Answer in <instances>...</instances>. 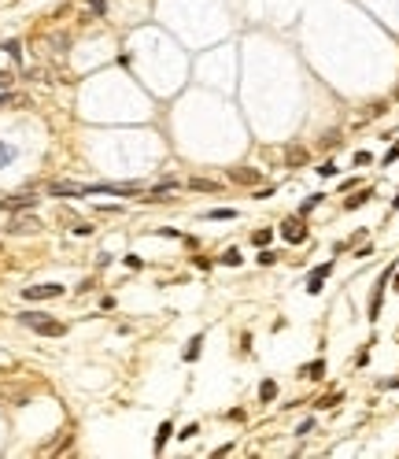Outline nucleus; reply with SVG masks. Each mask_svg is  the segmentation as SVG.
I'll return each mask as SVG.
<instances>
[{"mask_svg":"<svg viewBox=\"0 0 399 459\" xmlns=\"http://www.w3.org/2000/svg\"><path fill=\"white\" fill-rule=\"evenodd\" d=\"M19 322L30 326V330H34V334H41V337H63V334H67V322L49 319V315H41V311H22Z\"/></svg>","mask_w":399,"mask_h":459,"instance_id":"nucleus-1","label":"nucleus"},{"mask_svg":"<svg viewBox=\"0 0 399 459\" xmlns=\"http://www.w3.org/2000/svg\"><path fill=\"white\" fill-rule=\"evenodd\" d=\"M333 274V263H322V267H314V271L307 274V286H303V289H307L311 296H318V293H322L325 289V278Z\"/></svg>","mask_w":399,"mask_h":459,"instance_id":"nucleus-2","label":"nucleus"},{"mask_svg":"<svg viewBox=\"0 0 399 459\" xmlns=\"http://www.w3.org/2000/svg\"><path fill=\"white\" fill-rule=\"evenodd\" d=\"M41 230V218H34V215H15L11 218V226H8V233H15V237H30V233H37Z\"/></svg>","mask_w":399,"mask_h":459,"instance_id":"nucleus-3","label":"nucleus"},{"mask_svg":"<svg viewBox=\"0 0 399 459\" xmlns=\"http://www.w3.org/2000/svg\"><path fill=\"white\" fill-rule=\"evenodd\" d=\"M63 293H67V289H63V286H52V281H49V286H26V289H22L26 300H56V296H63Z\"/></svg>","mask_w":399,"mask_h":459,"instance_id":"nucleus-4","label":"nucleus"},{"mask_svg":"<svg viewBox=\"0 0 399 459\" xmlns=\"http://www.w3.org/2000/svg\"><path fill=\"white\" fill-rule=\"evenodd\" d=\"M281 237L289 245H303V241H307V226H303V218H289V223L281 226Z\"/></svg>","mask_w":399,"mask_h":459,"instance_id":"nucleus-5","label":"nucleus"},{"mask_svg":"<svg viewBox=\"0 0 399 459\" xmlns=\"http://www.w3.org/2000/svg\"><path fill=\"white\" fill-rule=\"evenodd\" d=\"M34 204H37V196H0V211H26Z\"/></svg>","mask_w":399,"mask_h":459,"instance_id":"nucleus-6","label":"nucleus"},{"mask_svg":"<svg viewBox=\"0 0 399 459\" xmlns=\"http://www.w3.org/2000/svg\"><path fill=\"white\" fill-rule=\"evenodd\" d=\"M85 185H74V182H52L49 185V196H82Z\"/></svg>","mask_w":399,"mask_h":459,"instance_id":"nucleus-7","label":"nucleus"},{"mask_svg":"<svg viewBox=\"0 0 399 459\" xmlns=\"http://www.w3.org/2000/svg\"><path fill=\"white\" fill-rule=\"evenodd\" d=\"M229 178H233V182H241V185H255V182H259V170L237 167V170H229Z\"/></svg>","mask_w":399,"mask_h":459,"instance_id":"nucleus-8","label":"nucleus"},{"mask_svg":"<svg viewBox=\"0 0 399 459\" xmlns=\"http://www.w3.org/2000/svg\"><path fill=\"white\" fill-rule=\"evenodd\" d=\"M200 352H203V334H196L193 341H189L181 356H185V363H193V359H200Z\"/></svg>","mask_w":399,"mask_h":459,"instance_id":"nucleus-9","label":"nucleus"},{"mask_svg":"<svg viewBox=\"0 0 399 459\" xmlns=\"http://www.w3.org/2000/svg\"><path fill=\"white\" fill-rule=\"evenodd\" d=\"M259 400L263 404H274L277 400V382H274V378H266V382L259 385Z\"/></svg>","mask_w":399,"mask_h":459,"instance_id":"nucleus-10","label":"nucleus"},{"mask_svg":"<svg viewBox=\"0 0 399 459\" xmlns=\"http://www.w3.org/2000/svg\"><path fill=\"white\" fill-rule=\"evenodd\" d=\"M189 189H193V193H218V182H207V178H189Z\"/></svg>","mask_w":399,"mask_h":459,"instance_id":"nucleus-11","label":"nucleus"},{"mask_svg":"<svg viewBox=\"0 0 399 459\" xmlns=\"http://www.w3.org/2000/svg\"><path fill=\"white\" fill-rule=\"evenodd\" d=\"M370 196H373V189H359L355 196H347V200H344V208H347V211H355V208H362V204L370 200Z\"/></svg>","mask_w":399,"mask_h":459,"instance_id":"nucleus-12","label":"nucleus"},{"mask_svg":"<svg viewBox=\"0 0 399 459\" xmlns=\"http://www.w3.org/2000/svg\"><path fill=\"white\" fill-rule=\"evenodd\" d=\"M299 378H325V359H314L299 370Z\"/></svg>","mask_w":399,"mask_h":459,"instance_id":"nucleus-13","label":"nucleus"},{"mask_svg":"<svg viewBox=\"0 0 399 459\" xmlns=\"http://www.w3.org/2000/svg\"><path fill=\"white\" fill-rule=\"evenodd\" d=\"M285 163H289V167H299V163H307V152H303V148H285Z\"/></svg>","mask_w":399,"mask_h":459,"instance_id":"nucleus-14","label":"nucleus"},{"mask_svg":"<svg viewBox=\"0 0 399 459\" xmlns=\"http://www.w3.org/2000/svg\"><path fill=\"white\" fill-rule=\"evenodd\" d=\"M170 433H174V426H170V422H163V426L155 430V452H163V445L170 441Z\"/></svg>","mask_w":399,"mask_h":459,"instance_id":"nucleus-15","label":"nucleus"},{"mask_svg":"<svg viewBox=\"0 0 399 459\" xmlns=\"http://www.w3.org/2000/svg\"><path fill=\"white\" fill-rule=\"evenodd\" d=\"M222 263H226V267H241V263H244V256H241L237 248H226V252H222Z\"/></svg>","mask_w":399,"mask_h":459,"instance_id":"nucleus-16","label":"nucleus"},{"mask_svg":"<svg viewBox=\"0 0 399 459\" xmlns=\"http://www.w3.org/2000/svg\"><path fill=\"white\" fill-rule=\"evenodd\" d=\"M322 200H325L322 193H314V196H307V200H303V208H299V215H307V211H314V208H318V204H322Z\"/></svg>","mask_w":399,"mask_h":459,"instance_id":"nucleus-17","label":"nucleus"},{"mask_svg":"<svg viewBox=\"0 0 399 459\" xmlns=\"http://www.w3.org/2000/svg\"><path fill=\"white\" fill-rule=\"evenodd\" d=\"M270 237H274V230H255V233H251V241L259 245V248H266V245H270Z\"/></svg>","mask_w":399,"mask_h":459,"instance_id":"nucleus-18","label":"nucleus"},{"mask_svg":"<svg viewBox=\"0 0 399 459\" xmlns=\"http://www.w3.org/2000/svg\"><path fill=\"white\" fill-rule=\"evenodd\" d=\"M4 52H8L11 59H22V45H19V41H4Z\"/></svg>","mask_w":399,"mask_h":459,"instance_id":"nucleus-19","label":"nucleus"},{"mask_svg":"<svg viewBox=\"0 0 399 459\" xmlns=\"http://www.w3.org/2000/svg\"><path fill=\"white\" fill-rule=\"evenodd\" d=\"M207 218H237L233 208H215V211H207Z\"/></svg>","mask_w":399,"mask_h":459,"instance_id":"nucleus-20","label":"nucleus"},{"mask_svg":"<svg viewBox=\"0 0 399 459\" xmlns=\"http://www.w3.org/2000/svg\"><path fill=\"white\" fill-rule=\"evenodd\" d=\"M259 263H263V267H274V263H277V252L263 248V252H259Z\"/></svg>","mask_w":399,"mask_h":459,"instance_id":"nucleus-21","label":"nucleus"},{"mask_svg":"<svg viewBox=\"0 0 399 459\" xmlns=\"http://www.w3.org/2000/svg\"><path fill=\"white\" fill-rule=\"evenodd\" d=\"M85 8H89L92 15H104V11H107V4H104V0H85Z\"/></svg>","mask_w":399,"mask_h":459,"instance_id":"nucleus-22","label":"nucleus"},{"mask_svg":"<svg viewBox=\"0 0 399 459\" xmlns=\"http://www.w3.org/2000/svg\"><path fill=\"white\" fill-rule=\"evenodd\" d=\"M196 433H200V426H196V422H193V426H185V430H181V433H178V437H181V441H193V437H196Z\"/></svg>","mask_w":399,"mask_h":459,"instance_id":"nucleus-23","label":"nucleus"},{"mask_svg":"<svg viewBox=\"0 0 399 459\" xmlns=\"http://www.w3.org/2000/svg\"><path fill=\"white\" fill-rule=\"evenodd\" d=\"M395 160H399V141H395V145L385 152V167H388V163H395Z\"/></svg>","mask_w":399,"mask_h":459,"instance_id":"nucleus-24","label":"nucleus"},{"mask_svg":"<svg viewBox=\"0 0 399 459\" xmlns=\"http://www.w3.org/2000/svg\"><path fill=\"white\" fill-rule=\"evenodd\" d=\"M11 156H15V148H11V145H0V167H4Z\"/></svg>","mask_w":399,"mask_h":459,"instance_id":"nucleus-25","label":"nucleus"},{"mask_svg":"<svg viewBox=\"0 0 399 459\" xmlns=\"http://www.w3.org/2000/svg\"><path fill=\"white\" fill-rule=\"evenodd\" d=\"M318 174H322V178H333V174H337V163H322V167H318Z\"/></svg>","mask_w":399,"mask_h":459,"instance_id":"nucleus-26","label":"nucleus"},{"mask_svg":"<svg viewBox=\"0 0 399 459\" xmlns=\"http://www.w3.org/2000/svg\"><path fill=\"white\" fill-rule=\"evenodd\" d=\"M337 400H340V397H322V400H314V407H322V411H325V407H333Z\"/></svg>","mask_w":399,"mask_h":459,"instance_id":"nucleus-27","label":"nucleus"},{"mask_svg":"<svg viewBox=\"0 0 399 459\" xmlns=\"http://www.w3.org/2000/svg\"><path fill=\"white\" fill-rule=\"evenodd\" d=\"M311 430H314V419H307V422H299V430H296V433H299V437H307Z\"/></svg>","mask_w":399,"mask_h":459,"instance_id":"nucleus-28","label":"nucleus"},{"mask_svg":"<svg viewBox=\"0 0 399 459\" xmlns=\"http://www.w3.org/2000/svg\"><path fill=\"white\" fill-rule=\"evenodd\" d=\"M126 267H133V271H140V267H145V259H140V256H126Z\"/></svg>","mask_w":399,"mask_h":459,"instance_id":"nucleus-29","label":"nucleus"},{"mask_svg":"<svg viewBox=\"0 0 399 459\" xmlns=\"http://www.w3.org/2000/svg\"><path fill=\"white\" fill-rule=\"evenodd\" d=\"M266 196H274V185H263L259 193H255V200H266Z\"/></svg>","mask_w":399,"mask_h":459,"instance_id":"nucleus-30","label":"nucleus"},{"mask_svg":"<svg viewBox=\"0 0 399 459\" xmlns=\"http://www.w3.org/2000/svg\"><path fill=\"white\" fill-rule=\"evenodd\" d=\"M74 233H78V237H89V233H92V226H85V223H78V226H74Z\"/></svg>","mask_w":399,"mask_h":459,"instance_id":"nucleus-31","label":"nucleus"},{"mask_svg":"<svg viewBox=\"0 0 399 459\" xmlns=\"http://www.w3.org/2000/svg\"><path fill=\"white\" fill-rule=\"evenodd\" d=\"M11 78H15V74H8V71H0V85H11Z\"/></svg>","mask_w":399,"mask_h":459,"instance_id":"nucleus-32","label":"nucleus"},{"mask_svg":"<svg viewBox=\"0 0 399 459\" xmlns=\"http://www.w3.org/2000/svg\"><path fill=\"white\" fill-rule=\"evenodd\" d=\"M385 389H399V378H388V382H381Z\"/></svg>","mask_w":399,"mask_h":459,"instance_id":"nucleus-33","label":"nucleus"},{"mask_svg":"<svg viewBox=\"0 0 399 459\" xmlns=\"http://www.w3.org/2000/svg\"><path fill=\"white\" fill-rule=\"evenodd\" d=\"M392 278H395V289H399V267H395V274H392Z\"/></svg>","mask_w":399,"mask_h":459,"instance_id":"nucleus-34","label":"nucleus"},{"mask_svg":"<svg viewBox=\"0 0 399 459\" xmlns=\"http://www.w3.org/2000/svg\"><path fill=\"white\" fill-rule=\"evenodd\" d=\"M392 208H399V196H395V200H392Z\"/></svg>","mask_w":399,"mask_h":459,"instance_id":"nucleus-35","label":"nucleus"}]
</instances>
